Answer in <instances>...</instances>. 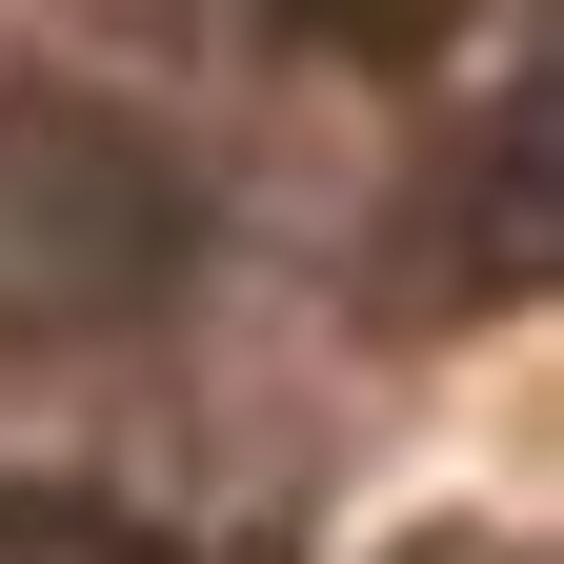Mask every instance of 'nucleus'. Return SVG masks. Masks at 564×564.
<instances>
[{"label":"nucleus","mask_w":564,"mask_h":564,"mask_svg":"<svg viewBox=\"0 0 564 564\" xmlns=\"http://www.w3.org/2000/svg\"><path fill=\"white\" fill-rule=\"evenodd\" d=\"M0 564H162L121 505H61V484H0Z\"/></svg>","instance_id":"nucleus-2"},{"label":"nucleus","mask_w":564,"mask_h":564,"mask_svg":"<svg viewBox=\"0 0 564 564\" xmlns=\"http://www.w3.org/2000/svg\"><path fill=\"white\" fill-rule=\"evenodd\" d=\"M303 41H343V61H423V41H464V0H282Z\"/></svg>","instance_id":"nucleus-3"},{"label":"nucleus","mask_w":564,"mask_h":564,"mask_svg":"<svg viewBox=\"0 0 564 564\" xmlns=\"http://www.w3.org/2000/svg\"><path fill=\"white\" fill-rule=\"evenodd\" d=\"M182 282V162L101 101H0V343H101Z\"/></svg>","instance_id":"nucleus-1"}]
</instances>
